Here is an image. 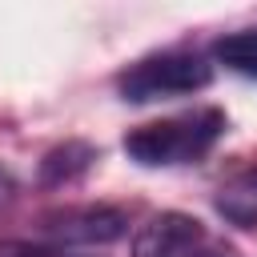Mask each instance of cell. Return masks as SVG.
I'll return each mask as SVG.
<instances>
[{
	"label": "cell",
	"mask_w": 257,
	"mask_h": 257,
	"mask_svg": "<svg viewBox=\"0 0 257 257\" xmlns=\"http://www.w3.org/2000/svg\"><path fill=\"white\" fill-rule=\"evenodd\" d=\"M213 209L225 225L257 229V165L237 169L233 177H225L213 193Z\"/></svg>",
	"instance_id": "cell-5"
},
{
	"label": "cell",
	"mask_w": 257,
	"mask_h": 257,
	"mask_svg": "<svg viewBox=\"0 0 257 257\" xmlns=\"http://www.w3.org/2000/svg\"><path fill=\"white\" fill-rule=\"evenodd\" d=\"M225 112L221 108H193L181 116H165L153 124H141L124 137V153L128 161L145 165V169H173V165H189L201 161L225 133Z\"/></svg>",
	"instance_id": "cell-1"
},
{
	"label": "cell",
	"mask_w": 257,
	"mask_h": 257,
	"mask_svg": "<svg viewBox=\"0 0 257 257\" xmlns=\"http://www.w3.org/2000/svg\"><path fill=\"white\" fill-rule=\"evenodd\" d=\"M20 257H72V253H64V249H24Z\"/></svg>",
	"instance_id": "cell-9"
},
{
	"label": "cell",
	"mask_w": 257,
	"mask_h": 257,
	"mask_svg": "<svg viewBox=\"0 0 257 257\" xmlns=\"http://www.w3.org/2000/svg\"><path fill=\"white\" fill-rule=\"evenodd\" d=\"M137 257H237L189 213H157L133 241Z\"/></svg>",
	"instance_id": "cell-3"
},
{
	"label": "cell",
	"mask_w": 257,
	"mask_h": 257,
	"mask_svg": "<svg viewBox=\"0 0 257 257\" xmlns=\"http://www.w3.org/2000/svg\"><path fill=\"white\" fill-rule=\"evenodd\" d=\"M213 60L225 64L229 72L237 76H249L257 80V28H241V32H229L213 44Z\"/></svg>",
	"instance_id": "cell-7"
},
{
	"label": "cell",
	"mask_w": 257,
	"mask_h": 257,
	"mask_svg": "<svg viewBox=\"0 0 257 257\" xmlns=\"http://www.w3.org/2000/svg\"><path fill=\"white\" fill-rule=\"evenodd\" d=\"M92 161H96V149L88 141H64V145H56V149L44 153V161H40V185H48V189L52 185H68L80 173H88Z\"/></svg>",
	"instance_id": "cell-6"
},
{
	"label": "cell",
	"mask_w": 257,
	"mask_h": 257,
	"mask_svg": "<svg viewBox=\"0 0 257 257\" xmlns=\"http://www.w3.org/2000/svg\"><path fill=\"white\" fill-rule=\"evenodd\" d=\"M12 193H16V181H12V177H8L4 169H0V209H4L8 201H12Z\"/></svg>",
	"instance_id": "cell-8"
},
{
	"label": "cell",
	"mask_w": 257,
	"mask_h": 257,
	"mask_svg": "<svg viewBox=\"0 0 257 257\" xmlns=\"http://www.w3.org/2000/svg\"><path fill=\"white\" fill-rule=\"evenodd\" d=\"M40 229L56 245H108L120 241L128 221L112 205H64L40 217Z\"/></svg>",
	"instance_id": "cell-4"
},
{
	"label": "cell",
	"mask_w": 257,
	"mask_h": 257,
	"mask_svg": "<svg viewBox=\"0 0 257 257\" xmlns=\"http://www.w3.org/2000/svg\"><path fill=\"white\" fill-rule=\"evenodd\" d=\"M209 80H213V64L201 52L169 48V52H153V56L128 64L116 76V92L128 104H153V100L201 92V88H209Z\"/></svg>",
	"instance_id": "cell-2"
}]
</instances>
